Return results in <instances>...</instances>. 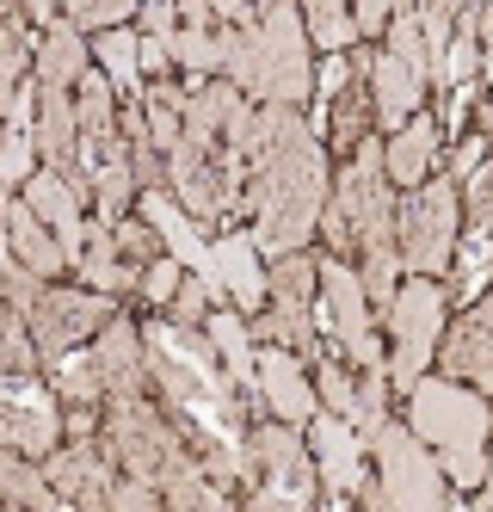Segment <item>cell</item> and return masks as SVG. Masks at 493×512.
Listing matches in <instances>:
<instances>
[{
    "mask_svg": "<svg viewBox=\"0 0 493 512\" xmlns=\"http://www.w3.org/2000/svg\"><path fill=\"white\" fill-rule=\"evenodd\" d=\"M327 155L315 130L302 124L296 105H259V136H253V235L259 247L284 260V253L309 247V235L327 216Z\"/></svg>",
    "mask_w": 493,
    "mask_h": 512,
    "instance_id": "obj_1",
    "label": "cell"
},
{
    "mask_svg": "<svg viewBox=\"0 0 493 512\" xmlns=\"http://www.w3.org/2000/svg\"><path fill=\"white\" fill-rule=\"evenodd\" d=\"M407 426L438 451L444 475L457 488H481L487 482V445H493V414L487 395L475 383L457 377H420L407 389Z\"/></svg>",
    "mask_w": 493,
    "mask_h": 512,
    "instance_id": "obj_2",
    "label": "cell"
},
{
    "mask_svg": "<svg viewBox=\"0 0 493 512\" xmlns=\"http://www.w3.org/2000/svg\"><path fill=\"white\" fill-rule=\"evenodd\" d=\"M327 247L333 253H383L395 247V229H401V204H395V179H389V142H358L346 155L333 179V198H327Z\"/></svg>",
    "mask_w": 493,
    "mask_h": 512,
    "instance_id": "obj_3",
    "label": "cell"
},
{
    "mask_svg": "<svg viewBox=\"0 0 493 512\" xmlns=\"http://www.w3.org/2000/svg\"><path fill=\"white\" fill-rule=\"evenodd\" d=\"M247 506H259V512L321 506L315 463H309V451H302V432L290 420L247 432Z\"/></svg>",
    "mask_w": 493,
    "mask_h": 512,
    "instance_id": "obj_4",
    "label": "cell"
},
{
    "mask_svg": "<svg viewBox=\"0 0 493 512\" xmlns=\"http://www.w3.org/2000/svg\"><path fill=\"white\" fill-rule=\"evenodd\" d=\"M457 235H463V179H426L401 198V260L407 272L444 278L457 260Z\"/></svg>",
    "mask_w": 493,
    "mask_h": 512,
    "instance_id": "obj_5",
    "label": "cell"
},
{
    "mask_svg": "<svg viewBox=\"0 0 493 512\" xmlns=\"http://www.w3.org/2000/svg\"><path fill=\"white\" fill-rule=\"evenodd\" d=\"M370 451H376V475H383V494L389 506H413V512H438V506H457L450 500V475L438 463V451L426 445L413 426L401 420H383V432L370 438Z\"/></svg>",
    "mask_w": 493,
    "mask_h": 512,
    "instance_id": "obj_6",
    "label": "cell"
},
{
    "mask_svg": "<svg viewBox=\"0 0 493 512\" xmlns=\"http://www.w3.org/2000/svg\"><path fill=\"white\" fill-rule=\"evenodd\" d=\"M105 445L124 463V475H142V482L161 488V469L185 445V432H179V420L167 408L148 401V389H136V395H111L105 401Z\"/></svg>",
    "mask_w": 493,
    "mask_h": 512,
    "instance_id": "obj_7",
    "label": "cell"
},
{
    "mask_svg": "<svg viewBox=\"0 0 493 512\" xmlns=\"http://www.w3.org/2000/svg\"><path fill=\"white\" fill-rule=\"evenodd\" d=\"M444 309H450V303H444V290H438L426 272H413V284H401L395 309L383 315V327H389V377H395L401 395L420 383V377H426V364L438 358Z\"/></svg>",
    "mask_w": 493,
    "mask_h": 512,
    "instance_id": "obj_8",
    "label": "cell"
},
{
    "mask_svg": "<svg viewBox=\"0 0 493 512\" xmlns=\"http://www.w3.org/2000/svg\"><path fill=\"white\" fill-rule=\"evenodd\" d=\"M265 105H302L315 93V68H309V19L290 0H272L259 13V87Z\"/></svg>",
    "mask_w": 493,
    "mask_h": 512,
    "instance_id": "obj_9",
    "label": "cell"
},
{
    "mask_svg": "<svg viewBox=\"0 0 493 512\" xmlns=\"http://www.w3.org/2000/svg\"><path fill=\"white\" fill-rule=\"evenodd\" d=\"M321 315L333 327V346L352 352L358 371H389L383 358V334H376V303L364 290V272H352L346 260H321Z\"/></svg>",
    "mask_w": 493,
    "mask_h": 512,
    "instance_id": "obj_10",
    "label": "cell"
},
{
    "mask_svg": "<svg viewBox=\"0 0 493 512\" xmlns=\"http://www.w3.org/2000/svg\"><path fill=\"white\" fill-rule=\"evenodd\" d=\"M493 284V155L463 179V235H457V303H475Z\"/></svg>",
    "mask_w": 493,
    "mask_h": 512,
    "instance_id": "obj_11",
    "label": "cell"
},
{
    "mask_svg": "<svg viewBox=\"0 0 493 512\" xmlns=\"http://www.w3.org/2000/svg\"><path fill=\"white\" fill-rule=\"evenodd\" d=\"M25 321H31L37 346H44V364H56L81 340H99V327L111 321V303H105V290H93V284L87 290H44Z\"/></svg>",
    "mask_w": 493,
    "mask_h": 512,
    "instance_id": "obj_12",
    "label": "cell"
},
{
    "mask_svg": "<svg viewBox=\"0 0 493 512\" xmlns=\"http://www.w3.org/2000/svg\"><path fill=\"white\" fill-rule=\"evenodd\" d=\"M56 389H44L37 377H7V414H0V432H7V451H25L44 463L56 451V438L68 432V414L56 408Z\"/></svg>",
    "mask_w": 493,
    "mask_h": 512,
    "instance_id": "obj_13",
    "label": "cell"
},
{
    "mask_svg": "<svg viewBox=\"0 0 493 512\" xmlns=\"http://www.w3.org/2000/svg\"><path fill=\"white\" fill-rule=\"evenodd\" d=\"M309 445H315V463H321V506H352L358 482H364V445L370 438L346 420V414H315L309 420Z\"/></svg>",
    "mask_w": 493,
    "mask_h": 512,
    "instance_id": "obj_14",
    "label": "cell"
},
{
    "mask_svg": "<svg viewBox=\"0 0 493 512\" xmlns=\"http://www.w3.org/2000/svg\"><path fill=\"white\" fill-rule=\"evenodd\" d=\"M438 364H444V377L493 395V284L450 321V334L438 340Z\"/></svg>",
    "mask_w": 493,
    "mask_h": 512,
    "instance_id": "obj_15",
    "label": "cell"
},
{
    "mask_svg": "<svg viewBox=\"0 0 493 512\" xmlns=\"http://www.w3.org/2000/svg\"><path fill=\"white\" fill-rule=\"evenodd\" d=\"M50 482L62 494V506H111V488H118V457H111V445H99V438H74V445H56L44 457Z\"/></svg>",
    "mask_w": 493,
    "mask_h": 512,
    "instance_id": "obj_16",
    "label": "cell"
},
{
    "mask_svg": "<svg viewBox=\"0 0 493 512\" xmlns=\"http://www.w3.org/2000/svg\"><path fill=\"white\" fill-rule=\"evenodd\" d=\"M302 352H290V346H265L259 352V389H265V408H272L278 420H290V426H309L315 420V408H321V389L302 377Z\"/></svg>",
    "mask_w": 493,
    "mask_h": 512,
    "instance_id": "obj_17",
    "label": "cell"
},
{
    "mask_svg": "<svg viewBox=\"0 0 493 512\" xmlns=\"http://www.w3.org/2000/svg\"><path fill=\"white\" fill-rule=\"evenodd\" d=\"M25 198H31V210L56 229V241H62V253H68V266H74V260H81V247H87V229H93L87 216H81V204H87V198L74 192L56 167L31 173V179H25Z\"/></svg>",
    "mask_w": 493,
    "mask_h": 512,
    "instance_id": "obj_18",
    "label": "cell"
},
{
    "mask_svg": "<svg viewBox=\"0 0 493 512\" xmlns=\"http://www.w3.org/2000/svg\"><path fill=\"white\" fill-rule=\"evenodd\" d=\"M370 68H376V50H352V81L333 93L327 105V130H333V149L352 155L358 142L370 136L376 124V87H370Z\"/></svg>",
    "mask_w": 493,
    "mask_h": 512,
    "instance_id": "obj_19",
    "label": "cell"
},
{
    "mask_svg": "<svg viewBox=\"0 0 493 512\" xmlns=\"http://www.w3.org/2000/svg\"><path fill=\"white\" fill-rule=\"evenodd\" d=\"M370 87H376V124L389 136L426 105V75L420 68H407L395 50H376V68H370Z\"/></svg>",
    "mask_w": 493,
    "mask_h": 512,
    "instance_id": "obj_20",
    "label": "cell"
},
{
    "mask_svg": "<svg viewBox=\"0 0 493 512\" xmlns=\"http://www.w3.org/2000/svg\"><path fill=\"white\" fill-rule=\"evenodd\" d=\"M7 253H13V260H25L37 278H56V272L68 266V253H62L56 229L31 210V198H25V192H19V198H7Z\"/></svg>",
    "mask_w": 493,
    "mask_h": 512,
    "instance_id": "obj_21",
    "label": "cell"
},
{
    "mask_svg": "<svg viewBox=\"0 0 493 512\" xmlns=\"http://www.w3.org/2000/svg\"><path fill=\"white\" fill-rule=\"evenodd\" d=\"M259 235H247V229H229L216 241V272H222V284H229V297L253 315V303H272V272H259Z\"/></svg>",
    "mask_w": 493,
    "mask_h": 512,
    "instance_id": "obj_22",
    "label": "cell"
},
{
    "mask_svg": "<svg viewBox=\"0 0 493 512\" xmlns=\"http://www.w3.org/2000/svg\"><path fill=\"white\" fill-rule=\"evenodd\" d=\"M87 44H81V25L74 19H56V25H44L37 31V87H81V75H87Z\"/></svg>",
    "mask_w": 493,
    "mask_h": 512,
    "instance_id": "obj_23",
    "label": "cell"
},
{
    "mask_svg": "<svg viewBox=\"0 0 493 512\" xmlns=\"http://www.w3.org/2000/svg\"><path fill=\"white\" fill-rule=\"evenodd\" d=\"M74 272H81L93 290H105V297H124V290H136V284H142V272L124 260L118 229H111L105 216H99V223L87 229V247H81V260H74Z\"/></svg>",
    "mask_w": 493,
    "mask_h": 512,
    "instance_id": "obj_24",
    "label": "cell"
},
{
    "mask_svg": "<svg viewBox=\"0 0 493 512\" xmlns=\"http://www.w3.org/2000/svg\"><path fill=\"white\" fill-rule=\"evenodd\" d=\"M31 161H44V155H37V81L19 87V93H7V155H0L7 192H25Z\"/></svg>",
    "mask_w": 493,
    "mask_h": 512,
    "instance_id": "obj_25",
    "label": "cell"
},
{
    "mask_svg": "<svg viewBox=\"0 0 493 512\" xmlns=\"http://www.w3.org/2000/svg\"><path fill=\"white\" fill-rule=\"evenodd\" d=\"M432 161H438V124L413 112L389 136V179H395L401 192H413V186H426V179H432Z\"/></svg>",
    "mask_w": 493,
    "mask_h": 512,
    "instance_id": "obj_26",
    "label": "cell"
},
{
    "mask_svg": "<svg viewBox=\"0 0 493 512\" xmlns=\"http://www.w3.org/2000/svg\"><path fill=\"white\" fill-rule=\"evenodd\" d=\"M253 340L265 346H290L302 358H321V340H315V303L302 297H272V309L253 315Z\"/></svg>",
    "mask_w": 493,
    "mask_h": 512,
    "instance_id": "obj_27",
    "label": "cell"
},
{
    "mask_svg": "<svg viewBox=\"0 0 493 512\" xmlns=\"http://www.w3.org/2000/svg\"><path fill=\"white\" fill-rule=\"evenodd\" d=\"M210 340H216V352H222V371H229L253 401H265V389H259V352H253V334H247V321L235 315V309H210Z\"/></svg>",
    "mask_w": 493,
    "mask_h": 512,
    "instance_id": "obj_28",
    "label": "cell"
},
{
    "mask_svg": "<svg viewBox=\"0 0 493 512\" xmlns=\"http://www.w3.org/2000/svg\"><path fill=\"white\" fill-rule=\"evenodd\" d=\"M185 68H192V87L204 75H216L222 68V44H216V13L204 7V0H179V50H173Z\"/></svg>",
    "mask_w": 493,
    "mask_h": 512,
    "instance_id": "obj_29",
    "label": "cell"
},
{
    "mask_svg": "<svg viewBox=\"0 0 493 512\" xmlns=\"http://www.w3.org/2000/svg\"><path fill=\"white\" fill-rule=\"evenodd\" d=\"M0 494H7V506H62L50 469L37 457H25V451H13L7 463H0Z\"/></svg>",
    "mask_w": 493,
    "mask_h": 512,
    "instance_id": "obj_30",
    "label": "cell"
},
{
    "mask_svg": "<svg viewBox=\"0 0 493 512\" xmlns=\"http://www.w3.org/2000/svg\"><path fill=\"white\" fill-rule=\"evenodd\" d=\"M56 371V395L68 408H105V377H99V358L93 352H68L50 364Z\"/></svg>",
    "mask_w": 493,
    "mask_h": 512,
    "instance_id": "obj_31",
    "label": "cell"
},
{
    "mask_svg": "<svg viewBox=\"0 0 493 512\" xmlns=\"http://www.w3.org/2000/svg\"><path fill=\"white\" fill-rule=\"evenodd\" d=\"M99 68L118 81V93H136V81H142V31H124V25L99 31Z\"/></svg>",
    "mask_w": 493,
    "mask_h": 512,
    "instance_id": "obj_32",
    "label": "cell"
},
{
    "mask_svg": "<svg viewBox=\"0 0 493 512\" xmlns=\"http://www.w3.org/2000/svg\"><path fill=\"white\" fill-rule=\"evenodd\" d=\"M296 7H302V19H309V38H315L321 50H346V44H352L358 19L346 13V0H296Z\"/></svg>",
    "mask_w": 493,
    "mask_h": 512,
    "instance_id": "obj_33",
    "label": "cell"
},
{
    "mask_svg": "<svg viewBox=\"0 0 493 512\" xmlns=\"http://www.w3.org/2000/svg\"><path fill=\"white\" fill-rule=\"evenodd\" d=\"M216 303H222V290H216V284H210L204 272H185V284H179V297L167 303V321H179V327H204Z\"/></svg>",
    "mask_w": 493,
    "mask_h": 512,
    "instance_id": "obj_34",
    "label": "cell"
},
{
    "mask_svg": "<svg viewBox=\"0 0 493 512\" xmlns=\"http://www.w3.org/2000/svg\"><path fill=\"white\" fill-rule=\"evenodd\" d=\"M401 253L395 247H383V253H364V290H370V303H376V315H389L395 309V297H401Z\"/></svg>",
    "mask_w": 493,
    "mask_h": 512,
    "instance_id": "obj_35",
    "label": "cell"
},
{
    "mask_svg": "<svg viewBox=\"0 0 493 512\" xmlns=\"http://www.w3.org/2000/svg\"><path fill=\"white\" fill-rule=\"evenodd\" d=\"M111 229H118V247H124V260H130L136 272H148V266H155L161 253H167L161 229L148 223V216H118V223H111Z\"/></svg>",
    "mask_w": 493,
    "mask_h": 512,
    "instance_id": "obj_36",
    "label": "cell"
},
{
    "mask_svg": "<svg viewBox=\"0 0 493 512\" xmlns=\"http://www.w3.org/2000/svg\"><path fill=\"white\" fill-rule=\"evenodd\" d=\"M0 358H7V377H37V364H44V346H37V334H31V321L13 309L7 315V334H0Z\"/></svg>",
    "mask_w": 493,
    "mask_h": 512,
    "instance_id": "obj_37",
    "label": "cell"
},
{
    "mask_svg": "<svg viewBox=\"0 0 493 512\" xmlns=\"http://www.w3.org/2000/svg\"><path fill=\"white\" fill-rule=\"evenodd\" d=\"M315 389H321V408L358 420V383H352V371L339 358H315Z\"/></svg>",
    "mask_w": 493,
    "mask_h": 512,
    "instance_id": "obj_38",
    "label": "cell"
},
{
    "mask_svg": "<svg viewBox=\"0 0 493 512\" xmlns=\"http://www.w3.org/2000/svg\"><path fill=\"white\" fill-rule=\"evenodd\" d=\"M130 13H142V0H62V19H74L81 31H111Z\"/></svg>",
    "mask_w": 493,
    "mask_h": 512,
    "instance_id": "obj_39",
    "label": "cell"
},
{
    "mask_svg": "<svg viewBox=\"0 0 493 512\" xmlns=\"http://www.w3.org/2000/svg\"><path fill=\"white\" fill-rule=\"evenodd\" d=\"M179 284H185V260H179V253H161V260L142 272V297L148 303H173Z\"/></svg>",
    "mask_w": 493,
    "mask_h": 512,
    "instance_id": "obj_40",
    "label": "cell"
},
{
    "mask_svg": "<svg viewBox=\"0 0 493 512\" xmlns=\"http://www.w3.org/2000/svg\"><path fill=\"white\" fill-rule=\"evenodd\" d=\"M0 278H7V303H13L19 315H31L37 297H44V278H37L25 260H13V253H7V266H0Z\"/></svg>",
    "mask_w": 493,
    "mask_h": 512,
    "instance_id": "obj_41",
    "label": "cell"
},
{
    "mask_svg": "<svg viewBox=\"0 0 493 512\" xmlns=\"http://www.w3.org/2000/svg\"><path fill=\"white\" fill-rule=\"evenodd\" d=\"M469 0H426V44H432V62L450 50V31H457Z\"/></svg>",
    "mask_w": 493,
    "mask_h": 512,
    "instance_id": "obj_42",
    "label": "cell"
},
{
    "mask_svg": "<svg viewBox=\"0 0 493 512\" xmlns=\"http://www.w3.org/2000/svg\"><path fill=\"white\" fill-rule=\"evenodd\" d=\"M148 506H167V494L155 482H142V475H118V488H111V512H148Z\"/></svg>",
    "mask_w": 493,
    "mask_h": 512,
    "instance_id": "obj_43",
    "label": "cell"
},
{
    "mask_svg": "<svg viewBox=\"0 0 493 512\" xmlns=\"http://www.w3.org/2000/svg\"><path fill=\"white\" fill-rule=\"evenodd\" d=\"M481 161H487V142H481V136H469V142H463V149H457V155H450V179H469V173H475Z\"/></svg>",
    "mask_w": 493,
    "mask_h": 512,
    "instance_id": "obj_44",
    "label": "cell"
},
{
    "mask_svg": "<svg viewBox=\"0 0 493 512\" xmlns=\"http://www.w3.org/2000/svg\"><path fill=\"white\" fill-rule=\"evenodd\" d=\"M389 7H395V0H352L358 31H383V25H389Z\"/></svg>",
    "mask_w": 493,
    "mask_h": 512,
    "instance_id": "obj_45",
    "label": "cell"
},
{
    "mask_svg": "<svg viewBox=\"0 0 493 512\" xmlns=\"http://www.w3.org/2000/svg\"><path fill=\"white\" fill-rule=\"evenodd\" d=\"M481 68L493 81V0H481ZM487 130H493V105H487Z\"/></svg>",
    "mask_w": 493,
    "mask_h": 512,
    "instance_id": "obj_46",
    "label": "cell"
},
{
    "mask_svg": "<svg viewBox=\"0 0 493 512\" xmlns=\"http://www.w3.org/2000/svg\"><path fill=\"white\" fill-rule=\"evenodd\" d=\"M204 7L216 19H229V25H253V0H204Z\"/></svg>",
    "mask_w": 493,
    "mask_h": 512,
    "instance_id": "obj_47",
    "label": "cell"
},
{
    "mask_svg": "<svg viewBox=\"0 0 493 512\" xmlns=\"http://www.w3.org/2000/svg\"><path fill=\"white\" fill-rule=\"evenodd\" d=\"M99 432V408H68V438H93Z\"/></svg>",
    "mask_w": 493,
    "mask_h": 512,
    "instance_id": "obj_48",
    "label": "cell"
},
{
    "mask_svg": "<svg viewBox=\"0 0 493 512\" xmlns=\"http://www.w3.org/2000/svg\"><path fill=\"white\" fill-rule=\"evenodd\" d=\"M25 7H31L37 25H56V0H25Z\"/></svg>",
    "mask_w": 493,
    "mask_h": 512,
    "instance_id": "obj_49",
    "label": "cell"
},
{
    "mask_svg": "<svg viewBox=\"0 0 493 512\" xmlns=\"http://www.w3.org/2000/svg\"><path fill=\"white\" fill-rule=\"evenodd\" d=\"M469 506H493V445H487V494H481V500H469Z\"/></svg>",
    "mask_w": 493,
    "mask_h": 512,
    "instance_id": "obj_50",
    "label": "cell"
},
{
    "mask_svg": "<svg viewBox=\"0 0 493 512\" xmlns=\"http://www.w3.org/2000/svg\"><path fill=\"white\" fill-rule=\"evenodd\" d=\"M259 7H272V0H259Z\"/></svg>",
    "mask_w": 493,
    "mask_h": 512,
    "instance_id": "obj_51",
    "label": "cell"
}]
</instances>
